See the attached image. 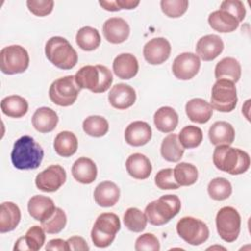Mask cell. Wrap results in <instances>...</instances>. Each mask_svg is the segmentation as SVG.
Masks as SVG:
<instances>
[{
    "label": "cell",
    "instance_id": "cell-23",
    "mask_svg": "<svg viewBox=\"0 0 251 251\" xmlns=\"http://www.w3.org/2000/svg\"><path fill=\"white\" fill-rule=\"evenodd\" d=\"M72 175L76 181L90 184L97 177V167L90 158L80 157L73 164Z\"/></svg>",
    "mask_w": 251,
    "mask_h": 251
},
{
    "label": "cell",
    "instance_id": "cell-39",
    "mask_svg": "<svg viewBox=\"0 0 251 251\" xmlns=\"http://www.w3.org/2000/svg\"><path fill=\"white\" fill-rule=\"evenodd\" d=\"M124 224L130 231L141 232L146 227L147 219L141 210L130 207L124 214Z\"/></svg>",
    "mask_w": 251,
    "mask_h": 251
},
{
    "label": "cell",
    "instance_id": "cell-10",
    "mask_svg": "<svg viewBox=\"0 0 251 251\" xmlns=\"http://www.w3.org/2000/svg\"><path fill=\"white\" fill-rule=\"evenodd\" d=\"M241 218L238 211L230 206L221 208L216 216V227L220 237L226 242H233L240 233Z\"/></svg>",
    "mask_w": 251,
    "mask_h": 251
},
{
    "label": "cell",
    "instance_id": "cell-19",
    "mask_svg": "<svg viewBox=\"0 0 251 251\" xmlns=\"http://www.w3.org/2000/svg\"><path fill=\"white\" fill-rule=\"evenodd\" d=\"M54 201L44 195H34L27 203V211L31 218L42 223L48 220L55 212Z\"/></svg>",
    "mask_w": 251,
    "mask_h": 251
},
{
    "label": "cell",
    "instance_id": "cell-14",
    "mask_svg": "<svg viewBox=\"0 0 251 251\" xmlns=\"http://www.w3.org/2000/svg\"><path fill=\"white\" fill-rule=\"evenodd\" d=\"M171 51V44L166 38L155 37L145 43L143 47V56L149 64L161 65L169 59Z\"/></svg>",
    "mask_w": 251,
    "mask_h": 251
},
{
    "label": "cell",
    "instance_id": "cell-11",
    "mask_svg": "<svg viewBox=\"0 0 251 251\" xmlns=\"http://www.w3.org/2000/svg\"><path fill=\"white\" fill-rule=\"evenodd\" d=\"M177 234L190 245H201L210 234L208 226L194 217H183L176 224Z\"/></svg>",
    "mask_w": 251,
    "mask_h": 251
},
{
    "label": "cell",
    "instance_id": "cell-7",
    "mask_svg": "<svg viewBox=\"0 0 251 251\" xmlns=\"http://www.w3.org/2000/svg\"><path fill=\"white\" fill-rule=\"evenodd\" d=\"M238 98L234 82L227 79H217L211 91L210 105L213 109L229 113L236 107Z\"/></svg>",
    "mask_w": 251,
    "mask_h": 251
},
{
    "label": "cell",
    "instance_id": "cell-50",
    "mask_svg": "<svg viewBox=\"0 0 251 251\" xmlns=\"http://www.w3.org/2000/svg\"><path fill=\"white\" fill-rule=\"evenodd\" d=\"M99 5L106 11H110V12H117V11H121L120 8L118 7L116 0L115 1H99Z\"/></svg>",
    "mask_w": 251,
    "mask_h": 251
},
{
    "label": "cell",
    "instance_id": "cell-37",
    "mask_svg": "<svg viewBox=\"0 0 251 251\" xmlns=\"http://www.w3.org/2000/svg\"><path fill=\"white\" fill-rule=\"evenodd\" d=\"M82 128L83 131L89 136L102 137L109 130V123L104 117L93 115L84 119Z\"/></svg>",
    "mask_w": 251,
    "mask_h": 251
},
{
    "label": "cell",
    "instance_id": "cell-41",
    "mask_svg": "<svg viewBox=\"0 0 251 251\" xmlns=\"http://www.w3.org/2000/svg\"><path fill=\"white\" fill-rule=\"evenodd\" d=\"M67 224V216L64 210L56 207L54 214L46 221L41 223V226L48 234H57L64 229Z\"/></svg>",
    "mask_w": 251,
    "mask_h": 251
},
{
    "label": "cell",
    "instance_id": "cell-17",
    "mask_svg": "<svg viewBox=\"0 0 251 251\" xmlns=\"http://www.w3.org/2000/svg\"><path fill=\"white\" fill-rule=\"evenodd\" d=\"M196 54L203 61H213L224 50V42L217 34L202 36L196 44Z\"/></svg>",
    "mask_w": 251,
    "mask_h": 251
},
{
    "label": "cell",
    "instance_id": "cell-1",
    "mask_svg": "<svg viewBox=\"0 0 251 251\" xmlns=\"http://www.w3.org/2000/svg\"><path fill=\"white\" fill-rule=\"evenodd\" d=\"M44 157L42 147L29 135L17 139L11 152V161L18 170H35Z\"/></svg>",
    "mask_w": 251,
    "mask_h": 251
},
{
    "label": "cell",
    "instance_id": "cell-30",
    "mask_svg": "<svg viewBox=\"0 0 251 251\" xmlns=\"http://www.w3.org/2000/svg\"><path fill=\"white\" fill-rule=\"evenodd\" d=\"M21 221V210L13 202H3L0 206V232L14 230Z\"/></svg>",
    "mask_w": 251,
    "mask_h": 251
},
{
    "label": "cell",
    "instance_id": "cell-6",
    "mask_svg": "<svg viewBox=\"0 0 251 251\" xmlns=\"http://www.w3.org/2000/svg\"><path fill=\"white\" fill-rule=\"evenodd\" d=\"M121 228L119 217L114 213L100 214L91 229V240L98 248H105L115 240L117 232Z\"/></svg>",
    "mask_w": 251,
    "mask_h": 251
},
{
    "label": "cell",
    "instance_id": "cell-12",
    "mask_svg": "<svg viewBox=\"0 0 251 251\" xmlns=\"http://www.w3.org/2000/svg\"><path fill=\"white\" fill-rule=\"evenodd\" d=\"M67 179L65 169L60 165H50L35 177L36 187L43 192L57 191Z\"/></svg>",
    "mask_w": 251,
    "mask_h": 251
},
{
    "label": "cell",
    "instance_id": "cell-18",
    "mask_svg": "<svg viewBox=\"0 0 251 251\" xmlns=\"http://www.w3.org/2000/svg\"><path fill=\"white\" fill-rule=\"evenodd\" d=\"M151 137V126L143 121H134L130 123L125 130V139L130 146H143L150 141Z\"/></svg>",
    "mask_w": 251,
    "mask_h": 251
},
{
    "label": "cell",
    "instance_id": "cell-16",
    "mask_svg": "<svg viewBox=\"0 0 251 251\" xmlns=\"http://www.w3.org/2000/svg\"><path fill=\"white\" fill-rule=\"evenodd\" d=\"M108 100L115 109L126 110L135 103L136 93L134 88L130 85L117 83L111 88L108 94Z\"/></svg>",
    "mask_w": 251,
    "mask_h": 251
},
{
    "label": "cell",
    "instance_id": "cell-3",
    "mask_svg": "<svg viewBox=\"0 0 251 251\" xmlns=\"http://www.w3.org/2000/svg\"><path fill=\"white\" fill-rule=\"evenodd\" d=\"M75 78L80 89H88L93 93L107 91L113 82L111 71L103 65L83 66L76 72Z\"/></svg>",
    "mask_w": 251,
    "mask_h": 251
},
{
    "label": "cell",
    "instance_id": "cell-47",
    "mask_svg": "<svg viewBox=\"0 0 251 251\" xmlns=\"http://www.w3.org/2000/svg\"><path fill=\"white\" fill-rule=\"evenodd\" d=\"M67 242H68L70 250H74V251H77V250L78 251H88L89 250V246H88L87 242L81 236H72L67 240Z\"/></svg>",
    "mask_w": 251,
    "mask_h": 251
},
{
    "label": "cell",
    "instance_id": "cell-36",
    "mask_svg": "<svg viewBox=\"0 0 251 251\" xmlns=\"http://www.w3.org/2000/svg\"><path fill=\"white\" fill-rule=\"evenodd\" d=\"M174 177L179 186H189L198 179L197 168L186 162H180L174 169Z\"/></svg>",
    "mask_w": 251,
    "mask_h": 251
},
{
    "label": "cell",
    "instance_id": "cell-21",
    "mask_svg": "<svg viewBox=\"0 0 251 251\" xmlns=\"http://www.w3.org/2000/svg\"><path fill=\"white\" fill-rule=\"evenodd\" d=\"M45 231L40 226H32L27 229L25 236L18 238L15 243L14 250H31L37 251L42 248L45 243Z\"/></svg>",
    "mask_w": 251,
    "mask_h": 251
},
{
    "label": "cell",
    "instance_id": "cell-20",
    "mask_svg": "<svg viewBox=\"0 0 251 251\" xmlns=\"http://www.w3.org/2000/svg\"><path fill=\"white\" fill-rule=\"evenodd\" d=\"M138 61L130 53L118 55L113 62V72L121 79H130L138 73Z\"/></svg>",
    "mask_w": 251,
    "mask_h": 251
},
{
    "label": "cell",
    "instance_id": "cell-40",
    "mask_svg": "<svg viewBox=\"0 0 251 251\" xmlns=\"http://www.w3.org/2000/svg\"><path fill=\"white\" fill-rule=\"evenodd\" d=\"M178 140L184 149L196 148L203 140L202 129L196 126H186L180 130Z\"/></svg>",
    "mask_w": 251,
    "mask_h": 251
},
{
    "label": "cell",
    "instance_id": "cell-25",
    "mask_svg": "<svg viewBox=\"0 0 251 251\" xmlns=\"http://www.w3.org/2000/svg\"><path fill=\"white\" fill-rule=\"evenodd\" d=\"M126 168L128 175L135 179H146L152 172L150 160L141 153L131 154L126 162Z\"/></svg>",
    "mask_w": 251,
    "mask_h": 251
},
{
    "label": "cell",
    "instance_id": "cell-26",
    "mask_svg": "<svg viewBox=\"0 0 251 251\" xmlns=\"http://www.w3.org/2000/svg\"><path fill=\"white\" fill-rule=\"evenodd\" d=\"M58 122L59 117L57 113L49 107L38 108L31 118L33 127L41 133H48L55 129Z\"/></svg>",
    "mask_w": 251,
    "mask_h": 251
},
{
    "label": "cell",
    "instance_id": "cell-49",
    "mask_svg": "<svg viewBox=\"0 0 251 251\" xmlns=\"http://www.w3.org/2000/svg\"><path fill=\"white\" fill-rule=\"evenodd\" d=\"M116 3L120 10H132L136 8L140 2L138 0H116Z\"/></svg>",
    "mask_w": 251,
    "mask_h": 251
},
{
    "label": "cell",
    "instance_id": "cell-13",
    "mask_svg": "<svg viewBox=\"0 0 251 251\" xmlns=\"http://www.w3.org/2000/svg\"><path fill=\"white\" fill-rule=\"evenodd\" d=\"M201 66L200 58L191 52H184L177 55L172 65L174 75L180 80H189L199 72Z\"/></svg>",
    "mask_w": 251,
    "mask_h": 251
},
{
    "label": "cell",
    "instance_id": "cell-24",
    "mask_svg": "<svg viewBox=\"0 0 251 251\" xmlns=\"http://www.w3.org/2000/svg\"><path fill=\"white\" fill-rule=\"evenodd\" d=\"M185 113L191 122L205 124L212 118L213 108L206 100L202 98H193L186 102Z\"/></svg>",
    "mask_w": 251,
    "mask_h": 251
},
{
    "label": "cell",
    "instance_id": "cell-8",
    "mask_svg": "<svg viewBox=\"0 0 251 251\" xmlns=\"http://www.w3.org/2000/svg\"><path fill=\"white\" fill-rule=\"evenodd\" d=\"M29 56L21 45L6 46L0 51V69L5 75L22 74L28 68Z\"/></svg>",
    "mask_w": 251,
    "mask_h": 251
},
{
    "label": "cell",
    "instance_id": "cell-33",
    "mask_svg": "<svg viewBox=\"0 0 251 251\" xmlns=\"http://www.w3.org/2000/svg\"><path fill=\"white\" fill-rule=\"evenodd\" d=\"M160 151L162 157L166 161L176 163L182 158L184 148L178 140V135L176 133H170L163 139Z\"/></svg>",
    "mask_w": 251,
    "mask_h": 251
},
{
    "label": "cell",
    "instance_id": "cell-9",
    "mask_svg": "<svg viewBox=\"0 0 251 251\" xmlns=\"http://www.w3.org/2000/svg\"><path fill=\"white\" fill-rule=\"evenodd\" d=\"M80 88L77 85L75 75H67L54 80L49 87L50 100L61 107L73 105L79 94Z\"/></svg>",
    "mask_w": 251,
    "mask_h": 251
},
{
    "label": "cell",
    "instance_id": "cell-2",
    "mask_svg": "<svg viewBox=\"0 0 251 251\" xmlns=\"http://www.w3.org/2000/svg\"><path fill=\"white\" fill-rule=\"evenodd\" d=\"M215 167L229 175H241L250 167V157L245 151L230 145H218L213 152Z\"/></svg>",
    "mask_w": 251,
    "mask_h": 251
},
{
    "label": "cell",
    "instance_id": "cell-5",
    "mask_svg": "<svg viewBox=\"0 0 251 251\" xmlns=\"http://www.w3.org/2000/svg\"><path fill=\"white\" fill-rule=\"evenodd\" d=\"M46 58L61 70H71L77 63V53L62 36H53L45 44Z\"/></svg>",
    "mask_w": 251,
    "mask_h": 251
},
{
    "label": "cell",
    "instance_id": "cell-45",
    "mask_svg": "<svg viewBox=\"0 0 251 251\" xmlns=\"http://www.w3.org/2000/svg\"><path fill=\"white\" fill-rule=\"evenodd\" d=\"M134 248L136 251H159L160 242L153 233L147 232L136 238Z\"/></svg>",
    "mask_w": 251,
    "mask_h": 251
},
{
    "label": "cell",
    "instance_id": "cell-43",
    "mask_svg": "<svg viewBox=\"0 0 251 251\" xmlns=\"http://www.w3.org/2000/svg\"><path fill=\"white\" fill-rule=\"evenodd\" d=\"M154 180L156 186L162 190L179 188V185L176 183L174 177V170L170 168L160 170L156 174Z\"/></svg>",
    "mask_w": 251,
    "mask_h": 251
},
{
    "label": "cell",
    "instance_id": "cell-15",
    "mask_svg": "<svg viewBox=\"0 0 251 251\" xmlns=\"http://www.w3.org/2000/svg\"><path fill=\"white\" fill-rule=\"evenodd\" d=\"M130 28L128 24L122 18L113 17L103 24V35L112 44L125 42L129 36Z\"/></svg>",
    "mask_w": 251,
    "mask_h": 251
},
{
    "label": "cell",
    "instance_id": "cell-32",
    "mask_svg": "<svg viewBox=\"0 0 251 251\" xmlns=\"http://www.w3.org/2000/svg\"><path fill=\"white\" fill-rule=\"evenodd\" d=\"M77 138L75 134L72 131L64 130L59 132L54 139V149L55 152L61 157H71L77 150Z\"/></svg>",
    "mask_w": 251,
    "mask_h": 251
},
{
    "label": "cell",
    "instance_id": "cell-4",
    "mask_svg": "<svg viewBox=\"0 0 251 251\" xmlns=\"http://www.w3.org/2000/svg\"><path fill=\"white\" fill-rule=\"evenodd\" d=\"M181 203L178 196L175 194L163 195L157 200L150 202L144 214L147 222L153 226H163L169 223L180 211Z\"/></svg>",
    "mask_w": 251,
    "mask_h": 251
},
{
    "label": "cell",
    "instance_id": "cell-22",
    "mask_svg": "<svg viewBox=\"0 0 251 251\" xmlns=\"http://www.w3.org/2000/svg\"><path fill=\"white\" fill-rule=\"evenodd\" d=\"M120 188L118 185L110 180L100 182L94 189L93 196L96 204L100 207H112L119 201Z\"/></svg>",
    "mask_w": 251,
    "mask_h": 251
},
{
    "label": "cell",
    "instance_id": "cell-31",
    "mask_svg": "<svg viewBox=\"0 0 251 251\" xmlns=\"http://www.w3.org/2000/svg\"><path fill=\"white\" fill-rule=\"evenodd\" d=\"M153 120L155 126L159 131L169 133L176 128L178 124V115L174 108L164 106L155 112Z\"/></svg>",
    "mask_w": 251,
    "mask_h": 251
},
{
    "label": "cell",
    "instance_id": "cell-48",
    "mask_svg": "<svg viewBox=\"0 0 251 251\" xmlns=\"http://www.w3.org/2000/svg\"><path fill=\"white\" fill-rule=\"evenodd\" d=\"M45 250H52V251H68L69 245L67 240L61 238H55L49 240L45 245Z\"/></svg>",
    "mask_w": 251,
    "mask_h": 251
},
{
    "label": "cell",
    "instance_id": "cell-38",
    "mask_svg": "<svg viewBox=\"0 0 251 251\" xmlns=\"http://www.w3.org/2000/svg\"><path fill=\"white\" fill-rule=\"evenodd\" d=\"M208 194L216 201H223L227 199L232 192V186L230 182L225 177L213 178L208 183Z\"/></svg>",
    "mask_w": 251,
    "mask_h": 251
},
{
    "label": "cell",
    "instance_id": "cell-29",
    "mask_svg": "<svg viewBox=\"0 0 251 251\" xmlns=\"http://www.w3.org/2000/svg\"><path fill=\"white\" fill-rule=\"evenodd\" d=\"M241 76L240 63L233 57H225L215 67V77L217 79H227L237 82Z\"/></svg>",
    "mask_w": 251,
    "mask_h": 251
},
{
    "label": "cell",
    "instance_id": "cell-44",
    "mask_svg": "<svg viewBox=\"0 0 251 251\" xmlns=\"http://www.w3.org/2000/svg\"><path fill=\"white\" fill-rule=\"evenodd\" d=\"M28 11L36 17H45L52 13L54 1L52 0H27Z\"/></svg>",
    "mask_w": 251,
    "mask_h": 251
},
{
    "label": "cell",
    "instance_id": "cell-35",
    "mask_svg": "<svg viewBox=\"0 0 251 251\" xmlns=\"http://www.w3.org/2000/svg\"><path fill=\"white\" fill-rule=\"evenodd\" d=\"M75 42L83 51H93L99 47L101 43V36L96 28L83 26L76 32Z\"/></svg>",
    "mask_w": 251,
    "mask_h": 251
},
{
    "label": "cell",
    "instance_id": "cell-28",
    "mask_svg": "<svg viewBox=\"0 0 251 251\" xmlns=\"http://www.w3.org/2000/svg\"><path fill=\"white\" fill-rule=\"evenodd\" d=\"M208 23L214 30L222 33L232 32L239 25V21L234 16L221 9L214 11L209 15Z\"/></svg>",
    "mask_w": 251,
    "mask_h": 251
},
{
    "label": "cell",
    "instance_id": "cell-34",
    "mask_svg": "<svg viewBox=\"0 0 251 251\" xmlns=\"http://www.w3.org/2000/svg\"><path fill=\"white\" fill-rule=\"evenodd\" d=\"M1 110L4 115L10 118H22L28 111L26 99L20 95H10L2 99Z\"/></svg>",
    "mask_w": 251,
    "mask_h": 251
},
{
    "label": "cell",
    "instance_id": "cell-42",
    "mask_svg": "<svg viewBox=\"0 0 251 251\" xmlns=\"http://www.w3.org/2000/svg\"><path fill=\"white\" fill-rule=\"evenodd\" d=\"M187 0H162L160 2L162 12L169 18L181 17L188 8Z\"/></svg>",
    "mask_w": 251,
    "mask_h": 251
},
{
    "label": "cell",
    "instance_id": "cell-46",
    "mask_svg": "<svg viewBox=\"0 0 251 251\" xmlns=\"http://www.w3.org/2000/svg\"><path fill=\"white\" fill-rule=\"evenodd\" d=\"M221 10H225L234 16L239 23L243 21L246 15V10L242 1L239 0H225L221 3Z\"/></svg>",
    "mask_w": 251,
    "mask_h": 251
},
{
    "label": "cell",
    "instance_id": "cell-27",
    "mask_svg": "<svg viewBox=\"0 0 251 251\" xmlns=\"http://www.w3.org/2000/svg\"><path fill=\"white\" fill-rule=\"evenodd\" d=\"M208 136L211 143L215 146L230 145L234 141L235 130L229 123L218 121L210 126Z\"/></svg>",
    "mask_w": 251,
    "mask_h": 251
}]
</instances>
